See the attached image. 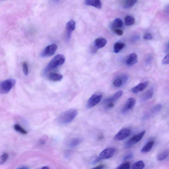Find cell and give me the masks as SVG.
I'll return each mask as SVG.
<instances>
[{
    "instance_id": "obj_28",
    "label": "cell",
    "mask_w": 169,
    "mask_h": 169,
    "mask_svg": "<svg viewBox=\"0 0 169 169\" xmlns=\"http://www.w3.org/2000/svg\"><path fill=\"white\" fill-rule=\"evenodd\" d=\"M9 156L7 153H3L0 159V163L1 165H3L7 160Z\"/></svg>"
},
{
    "instance_id": "obj_40",
    "label": "cell",
    "mask_w": 169,
    "mask_h": 169,
    "mask_svg": "<svg viewBox=\"0 0 169 169\" xmlns=\"http://www.w3.org/2000/svg\"><path fill=\"white\" fill-rule=\"evenodd\" d=\"M18 169H29L27 167H23L19 168Z\"/></svg>"
},
{
    "instance_id": "obj_18",
    "label": "cell",
    "mask_w": 169,
    "mask_h": 169,
    "mask_svg": "<svg viewBox=\"0 0 169 169\" xmlns=\"http://www.w3.org/2000/svg\"><path fill=\"white\" fill-rule=\"evenodd\" d=\"M154 143V141L153 140L148 142L142 148L141 150V152L146 153L150 152L152 149Z\"/></svg>"
},
{
    "instance_id": "obj_38",
    "label": "cell",
    "mask_w": 169,
    "mask_h": 169,
    "mask_svg": "<svg viewBox=\"0 0 169 169\" xmlns=\"http://www.w3.org/2000/svg\"><path fill=\"white\" fill-rule=\"evenodd\" d=\"M165 12L167 15L169 17V4L165 8Z\"/></svg>"
},
{
    "instance_id": "obj_1",
    "label": "cell",
    "mask_w": 169,
    "mask_h": 169,
    "mask_svg": "<svg viewBox=\"0 0 169 169\" xmlns=\"http://www.w3.org/2000/svg\"><path fill=\"white\" fill-rule=\"evenodd\" d=\"M78 113L77 110L74 109H70L61 114L58 117L57 122L59 124L62 125L70 123L75 119Z\"/></svg>"
},
{
    "instance_id": "obj_15",
    "label": "cell",
    "mask_w": 169,
    "mask_h": 169,
    "mask_svg": "<svg viewBox=\"0 0 169 169\" xmlns=\"http://www.w3.org/2000/svg\"><path fill=\"white\" fill-rule=\"evenodd\" d=\"M107 43L106 40L104 38H99L96 39L94 42L95 47L97 49L104 47Z\"/></svg>"
},
{
    "instance_id": "obj_14",
    "label": "cell",
    "mask_w": 169,
    "mask_h": 169,
    "mask_svg": "<svg viewBox=\"0 0 169 169\" xmlns=\"http://www.w3.org/2000/svg\"><path fill=\"white\" fill-rule=\"evenodd\" d=\"M85 4L88 6L94 7L96 8L100 9L101 8V3L99 0H86Z\"/></svg>"
},
{
    "instance_id": "obj_8",
    "label": "cell",
    "mask_w": 169,
    "mask_h": 169,
    "mask_svg": "<svg viewBox=\"0 0 169 169\" xmlns=\"http://www.w3.org/2000/svg\"><path fill=\"white\" fill-rule=\"evenodd\" d=\"M115 150L113 148H106L100 153L99 158L101 160L109 159L113 156Z\"/></svg>"
},
{
    "instance_id": "obj_23",
    "label": "cell",
    "mask_w": 169,
    "mask_h": 169,
    "mask_svg": "<svg viewBox=\"0 0 169 169\" xmlns=\"http://www.w3.org/2000/svg\"><path fill=\"white\" fill-rule=\"evenodd\" d=\"M169 153V152L168 150H165L157 155V159L158 161H163L166 159L168 157Z\"/></svg>"
},
{
    "instance_id": "obj_24",
    "label": "cell",
    "mask_w": 169,
    "mask_h": 169,
    "mask_svg": "<svg viewBox=\"0 0 169 169\" xmlns=\"http://www.w3.org/2000/svg\"><path fill=\"white\" fill-rule=\"evenodd\" d=\"M125 24L127 25H131L134 24L135 22V19L134 17L130 15H127L125 19Z\"/></svg>"
},
{
    "instance_id": "obj_20",
    "label": "cell",
    "mask_w": 169,
    "mask_h": 169,
    "mask_svg": "<svg viewBox=\"0 0 169 169\" xmlns=\"http://www.w3.org/2000/svg\"><path fill=\"white\" fill-rule=\"evenodd\" d=\"M82 141L80 138H75L72 140L69 143V146L70 148H75L79 145Z\"/></svg>"
},
{
    "instance_id": "obj_9",
    "label": "cell",
    "mask_w": 169,
    "mask_h": 169,
    "mask_svg": "<svg viewBox=\"0 0 169 169\" xmlns=\"http://www.w3.org/2000/svg\"><path fill=\"white\" fill-rule=\"evenodd\" d=\"M131 131L128 128H124L121 130L115 136V140H122L126 139L130 135Z\"/></svg>"
},
{
    "instance_id": "obj_5",
    "label": "cell",
    "mask_w": 169,
    "mask_h": 169,
    "mask_svg": "<svg viewBox=\"0 0 169 169\" xmlns=\"http://www.w3.org/2000/svg\"><path fill=\"white\" fill-rule=\"evenodd\" d=\"M57 48V46L56 44L49 45L43 50L40 56L42 58L50 57L54 55Z\"/></svg>"
},
{
    "instance_id": "obj_7",
    "label": "cell",
    "mask_w": 169,
    "mask_h": 169,
    "mask_svg": "<svg viewBox=\"0 0 169 169\" xmlns=\"http://www.w3.org/2000/svg\"><path fill=\"white\" fill-rule=\"evenodd\" d=\"M102 98V95H94L92 96L87 103V108L88 109L93 108L99 103Z\"/></svg>"
},
{
    "instance_id": "obj_27",
    "label": "cell",
    "mask_w": 169,
    "mask_h": 169,
    "mask_svg": "<svg viewBox=\"0 0 169 169\" xmlns=\"http://www.w3.org/2000/svg\"><path fill=\"white\" fill-rule=\"evenodd\" d=\"M162 106L161 104H158L152 107L151 109L152 113H156L161 111Z\"/></svg>"
},
{
    "instance_id": "obj_4",
    "label": "cell",
    "mask_w": 169,
    "mask_h": 169,
    "mask_svg": "<svg viewBox=\"0 0 169 169\" xmlns=\"http://www.w3.org/2000/svg\"><path fill=\"white\" fill-rule=\"evenodd\" d=\"M123 94L122 91H118L110 98L105 100L104 101L105 108L109 109L114 106V102L121 98Z\"/></svg>"
},
{
    "instance_id": "obj_33",
    "label": "cell",
    "mask_w": 169,
    "mask_h": 169,
    "mask_svg": "<svg viewBox=\"0 0 169 169\" xmlns=\"http://www.w3.org/2000/svg\"><path fill=\"white\" fill-rule=\"evenodd\" d=\"M162 64L166 65L169 64V54L167 55L162 60Z\"/></svg>"
},
{
    "instance_id": "obj_29",
    "label": "cell",
    "mask_w": 169,
    "mask_h": 169,
    "mask_svg": "<svg viewBox=\"0 0 169 169\" xmlns=\"http://www.w3.org/2000/svg\"><path fill=\"white\" fill-rule=\"evenodd\" d=\"M22 69L24 74L25 76L28 75L29 73L28 66L26 62H24L22 64Z\"/></svg>"
},
{
    "instance_id": "obj_6",
    "label": "cell",
    "mask_w": 169,
    "mask_h": 169,
    "mask_svg": "<svg viewBox=\"0 0 169 169\" xmlns=\"http://www.w3.org/2000/svg\"><path fill=\"white\" fill-rule=\"evenodd\" d=\"M145 133L146 131H143L140 133L139 134L132 137L126 143L125 145V147L127 148L130 147L133 145L139 142L144 136Z\"/></svg>"
},
{
    "instance_id": "obj_19",
    "label": "cell",
    "mask_w": 169,
    "mask_h": 169,
    "mask_svg": "<svg viewBox=\"0 0 169 169\" xmlns=\"http://www.w3.org/2000/svg\"><path fill=\"white\" fill-rule=\"evenodd\" d=\"M137 2L136 0H127L123 2L122 6L124 8H129L134 6Z\"/></svg>"
},
{
    "instance_id": "obj_2",
    "label": "cell",
    "mask_w": 169,
    "mask_h": 169,
    "mask_svg": "<svg viewBox=\"0 0 169 169\" xmlns=\"http://www.w3.org/2000/svg\"><path fill=\"white\" fill-rule=\"evenodd\" d=\"M65 60V57L64 55L60 54L56 55L50 60L44 69V73H47L50 70L60 67L64 64Z\"/></svg>"
},
{
    "instance_id": "obj_17",
    "label": "cell",
    "mask_w": 169,
    "mask_h": 169,
    "mask_svg": "<svg viewBox=\"0 0 169 169\" xmlns=\"http://www.w3.org/2000/svg\"><path fill=\"white\" fill-rule=\"evenodd\" d=\"M48 78L50 80L54 82L60 81L63 79V76L59 73H52L49 74Z\"/></svg>"
},
{
    "instance_id": "obj_21",
    "label": "cell",
    "mask_w": 169,
    "mask_h": 169,
    "mask_svg": "<svg viewBox=\"0 0 169 169\" xmlns=\"http://www.w3.org/2000/svg\"><path fill=\"white\" fill-rule=\"evenodd\" d=\"M123 23L122 20L120 18L115 19L112 24V27L113 30L117 28H121L122 27Z\"/></svg>"
},
{
    "instance_id": "obj_13",
    "label": "cell",
    "mask_w": 169,
    "mask_h": 169,
    "mask_svg": "<svg viewBox=\"0 0 169 169\" xmlns=\"http://www.w3.org/2000/svg\"><path fill=\"white\" fill-rule=\"evenodd\" d=\"M137 55L135 53H133L130 54L127 58L126 64L129 66H131L136 64L138 61Z\"/></svg>"
},
{
    "instance_id": "obj_26",
    "label": "cell",
    "mask_w": 169,
    "mask_h": 169,
    "mask_svg": "<svg viewBox=\"0 0 169 169\" xmlns=\"http://www.w3.org/2000/svg\"><path fill=\"white\" fill-rule=\"evenodd\" d=\"M14 129L15 131L23 135H26L28 134V132L25 130L23 128L18 124H16L14 125Z\"/></svg>"
},
{
    "instance_id": "obj_41",
    "label": "cell",
    "mask_w": 169,
    "mask_h": 169,
    "mask_svg": "<svg viewBox=\"0 0 169 169\" xmlns=\"http://www.w3.org/2000/svg\"><path fill=\"white\" fill-rule=\"evenodd\" d=\"M39 169H49V168L48 167L45 166Z\"/></svg>"
},
{
    "instance_id": "obj_30",
    "label": "cell",
    "mask_w": 169,
    "mask_h": 169,
    "mask_svg": "<svg viewBox=\"0 0 169 169\" xmlns=\"http://www.w3.org/2000/svg\"><path fill=\"white\" fill-rule=\"evenodd\" d=\"M130 164L129 162H126L119 165L116 169H130Z\"/></svg>"
},
{
    "instance_id": "obj_32",
    "label": "cell",
    "mask_w": 169,
    "mask_h": 169,
    "mask_svg": "<svg viewBox=\"0 0 169 169\" xmlns=\"http://www.w3.org/2000/svg\"><path fill=\"white\" fill-rule=\"evenodd\" d=\"M153 60V57L151 55L147 56L145 60V64L147 66H149L152 63Z\"/></svg>"
},
{
    "instance_id": "obj_39",
    "label": "cell",
    "mask_w": 169,
    "mask_h": 169,
    "mask_svg": "<svg viewBox=\"0 0 169 169\" xmlns=\"http://www.w3.org/2000/svg\"><path fill=\"white\" fill-rule=\"evenodd\" d=\"M100 160H101L100 158H96V159L93 162V163L94 164H95L96 163H97L98 162H99L100 161Z\"/></svg>"
},
{
    "instance_id": "obj_42",
    "label": "cell",
    "mask_w": 169,
    "mask_h": 169,
    "mask_svg": "<svg viewBox=\"0 0 169 169\" xmlns=\"http://www.w3.org/2000/svg\"><path fill=\"white\" fill-rule=\"evenodd\" d=\"M167 47H168V48L169 49V43L168 44Z\"/></svg>"
},
{
    "instance_id": "obj_3",
    "label": "cell",
    "mask_w": 169,
    "mask_h": 169,
    "mask_svg": "<svg viewBox=\"0 0 169 169\" xmlns=\"http://www.w3.org/2000/svg\"><path fill=\"white\" fill-rule=\"evenodd\" d=\"M16 83V80L12 78L2 81L0 83V93L2 94L8 93Z\"/></svg>"
},
{
    "instance_id": "obj_35",
    "label": "cell",
    "mask_w": 169,
    "mask_h": 169,
    "mask_svg": "<svg viewBox=\"0 0 169 169\" xmlns=\"http://www.w3.org/2000/svg\"><path fill=\"white\" fill-rule=\"evenodd\" d=\"M143 38L146 40H151L153 38L152 34L149 33H147L144 36Z\"/></svg>"
},
{
    "instance_id": "obj_34",
    "label": "cell",
    "mask_w": 169,
    "mask_h": 169,
    "mask_svg": "<svg viewBox=\"0 0 169 169\" xmlns=\"http://www.w3.org/2000/svg\"><path fill=\"white\" fill-rule=\"evenodd\" d=\"M114 33L117 35L121 36L123 34V31L120 29H116L114 30Z\"/></svg>"
},
{
    "instance_id": "obj_36",
    "label": "cell",
    "mask_w": 169,
    "mask_h": 169,
    "mask_svg": "<svg viewBox=\"0 0 169 169\" xmlns=\"http://www.w3.org/2000/svg\"><path fill=\"white\" fill-rule=\"evenodd\" d=\"M133 157V155L132 153H130L125 156L123 158V160H125L127 159H131Z\"/></svg>"
},
{
    "instance_id": "obj_16",
    "label": "cell",
    "mask_w": 169,
    "mask_h": 169,
    "mask_svg": "<svg viewBox=\"0 0 169 169\" xmlns=\"http://www.w3.org/2000/svg\"><path fill=\"white\" fill-rule=\"evenodd\" d=\"M154 95V90L151 88L146 91L142 96V100L143 101H146L151 99Z\"/></svg>"
},
{
    "instance_id": "obj_12",
    "label": "cell",
    "mask_w": 169,
    "mask_h": 169,
    "mask_svg": "<svg viewBox=\"0 0 169 169\" xmlns=\"http://www.w3.org/2000/svg\"><path fill=\"white\" fill-rule=\"evenodd\" d=\"M148 85V82L147 81L140 83L132 88L131 91L133 93L137 94L144 91Z\"/></svg>"
},
{
    "instance_id": "obj_10",
    "label": "cell",
    "mask_w": 169,
    "mask_h": 169,
    "mask_svg": "<svg viewBox=\"0 0 169 169\" xmlns=\"http://www.w3.org/2000/svg\"><path fill=\"white\" fill-rule=\"evenodd\" d=\"M136 103V101L134 98H130L128 99L121 109L122 113L125 114L131 109L135 106Z\"/></svg>"
},
{
    "instance_id": "obj_25",
    "label": "cell",
    "mask_w": 169,
    "mask_h": 169,
    "mask_svg": "<svg viewBox=\"0 0 169 169\" xmlns=\"http://www.w3.org/2000/svg\"><path fill=\"white\" fill-rule=\"evenodd\" d=\"M145 167V163L142 161H138L133 165L132 169H143Z\"/></svg>"
},
{
    "instance_id": "obj_31",
    "label": "cell",
    "mask_w": 169,
    "mask_h": 169,
    "mask_svg": "<svg viewBox=\"0 0 169 169\" xmlns=\"http://www.w3.org/2000/svg\"><path fill=\"white\" fill-rule=\"evenodd\" d=\"M124 81L121 79H118L115 80L113 83V85L116 87H119L122 85Z\"/></svg>"
},
{
    "instance_id": "obj_37",
    "label": "cell",
    "mask_w": 169,
    "mask_h": 169,
    "mask_svg": "<svg viewBox=\"0 0 169 169\" xmlns=\"http://www.w3.org/2000/svg\"><path fill=\"white\" fill-rule=\"evenodd\" d=\"M105 166L104 165H101L97 167L91 168V169H103Z\"/></svg>"
},
{
    "instance_id": "obj_11",
    "label": "cell",
    "mask_w": 169,
    "mask_h": 169,
    "mask_svg": "<svg viewBox=\"0 0 169 169\" xmlns=\"http://www.w3.org/2000/svg\"><path fill=\"white\" fill-rule=\"evenodd\" d=\"M75 28V23L73 20H70L66 24V38L68 40L70 39L72 33L74 30Z\"/></svg>"
},
{
    "instance_id": "obj_22",
    "label": "cell",
    "mask_w": 169,
    "mask_h": 169,
    "mask_svg": "<svg viewBox=\"0 0 169 169\" xmlns=\"http://www.w3.org/2000/svg\"><path fill=\"white\" fill-rule=\"evenodd\" d=\"M125 46V44L122 42H117L114 46V52L116 53H119Z\"/></svg>"
}]
</instances>
